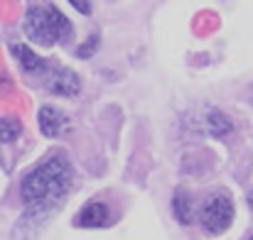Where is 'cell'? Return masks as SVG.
<instances>
[{
  "instance_id": "cell-7",
  "label": "cell",
  "mask_w": 253,
  "mask_h": 240,
  "mask_svg": "<svg viewBox=\"0 0 253 240\" xmlns=\"http://www.w3.org/2000/svg\"><path fill=\"white\" fill-rule=\"evenodd\" d=\"M10 52H12V57L17 59V64H20V69L25 74H30V76H44L49 71L47 59H42L40 54H35L27 44H12Z\"/></svg>"
},
{
  "instance_id": "cell-11",
  "label": "cell",
  "mask_w": 253,
  "mask_h": 240,
  "mask_svg": "<svg viewBox=\"0 0 253 240\" xmlns=\"http://www.w3.org/2000/svg\"><path fill=\"white\" fill-rule=\"evenodd\" d=\"M96 47H98V37H88V42H86V44L79 49V52H77V54H79L82 59H86L91 52H96Z\"/></svg>"
},
{
  "instance_id": "cell-5",
  "label": "cell",
  "mask_w": 253,
  "mask_h": 240,
  "mask_svg": "<svg viewBox=\"0 0 253 240\" xmlns=\"http://www.w3.org/2000/svg\"><path fill=\"white\" fill-rule=\"evenodd\" d=\"M113 223V213L111 208L103 204V201H88L79 208L77 218H74V226L77 228H106Z\"/></svg>"
},
{
  "instance_id": "cell-14",
  "label": "cell",
  "mask_w": 253,
  "mask_h": 240,
  "mask_svg": "<svg viewBox=\"0 0 253 240\" xmlns=\"http://www.w3.org/2000/svg\"><path fill=\"white\" fill-rule=\"evenodd\" d=\"M249 240H253V236H251V238H249Z\"/></svg>"
},
{
  "instance_id": "cell-6",
  "label": "cell",
  "mask_w": 253,
  "mask_h": 240,
  "mask_svg": "<svg viewBox=\"0 0 253 240\" xmlns=\"http://www.w3.org/2000/svg\"><path fill=\"white\" fill-rule=\"evenodd\" d=\"M37 123H40V130L44 137H59L69 123L67 113L57 105H42L40 113H37Z\"/></svg>"
},
{
  "instance_id": "cell-1",
  "label": "cell",
  "mask_w": 253,
  "mask_h": 240,
  "mask_svg": "<svg viewBox=\"0 0 253 240\" xmlns=\"http://www.w3.org/2000/svg\"><path fill=\"white\" fill-rule=\"evenodd\" d=\"M74 189V167L64 152H52L44 162H40L35 169H30L22 176L20 196L25 204V213L15 228L20 233L22 228L27 233H35L54 211H59L67 201V196Z\"/></svg>"
},
{
  "instance_id": "cell-2",
  "label": "cell",
  "mask_w": 253,
  "mask_h": 240,
  "mask_svg": "<svg viewBox=\"0 0 253 240\" xmlns=\"http://www.w3.org/2000/svg\"><path fill=\"white\" fill-rule=\"evenodd\" d=\"M25 37L40 47H52L57 42H67L74 34V25L57 5H32L27 7L22 22Z\"/></svg>"
},
{
  "instance_id": "cell-12",
  "label": "cell",
  "mask_w": 253,
  "mask_h": 240,
  "mask_svg": "<svg viewBox=\"0 0 253 240\" xmlns=\"http://www.w3.org/2000/svg\"><path fill=\"white\" fill-rule=\"evenodd\" d=\"M72 5H74L77 10H82V12H88V10H91V5H86V2H77V0H72Z\"/></svg>"
},
{
  "instance_id": "cell-10",
  "label": "cell",
  "mask_w": 253,
  "mask_h": 240,
  "mask_svg": "<svg viewBox=\"0 0 253 240\" xmlns=\"http://www.w3.org/2000/svg\"><path fill=\"white\" fill-rule=\"evenodd\" d=\"M20 133H22V123L17 118H0V142L2 145L15 142Z\"/></svg>"
},
{
  "instance_id": "cell-13",
  "label": "cell",
  "mask_w": 253,
  "mask_h": 240,
  "mask_svg": "<svg viewBox=\"0 0 253 240\" xmlns=\"http://www.w3.org/2000/svg\"><path fill=\"white\" fill-rule=\"evenodd\" d=\"M249 206L253 208V191H249Z\"/></svg>"
},
{
  "instance_id": "cell-9",
  "label": "cell",
  "mask_w": 253,
  "mask_h": 240,
  "mask_svg": "<svg viewBox=\"0 0 253 240\" xmlns=\"http://www.w3.org/2000/svg\"><path fill=\"white\" fill-rule=\"evenodd\" d=\"M204 120H207V130H209L211 137H224V135L231 133V120L221 110H216V108L207 110V118Z\"/></svg>"
},
{
  "instance_id": "cell-4",
  "label": "cell",
  "mask_w": 253,
  "mask_h": 240,
  "mask_svg": "<svg viewBox=\"0 0 253 240\" xmlns=\"http://www.w3.org/2000/svg\"><path fill=\"white\" fill-rule=\"evenodd\" d=\"M44 86L54 96L72 98V96H77L82 91V79L69 67H49V71L44 74Z\"/></svg>"
},
{
  "instance_id": "cell-8",
  "label": "cell",
  "mask_w": 253,
  "mask_h": 240,
  "mask_svg": "<svg viewBox=\"0 0 253 240\" xmlns=\"http://www.w3.org/2000/svg\"><path fill=\"white\" fill-rule=\"evenodd\" d=\"M172 213L174 218L182 223V226H189L194 221V213H197V206H194V199L187 189H177L174 196H172Z\"/></svg>"
},
{
  "instance_id": "cell-3",
  "label": "cell",
  "mask_w": 253,
  "mask_h": 240,
  "mask_svg": "<svg viewBox=\"0 0 253 240\" xmlns=\"http://www.w3.org/2000/svg\"><path fill=\"white\" fill-rule=\"evenodd\" d=\"M199 226L209 236H221L234 221V201L226 191H214L199 206Z\"/></svg>"
}]
</instances>
